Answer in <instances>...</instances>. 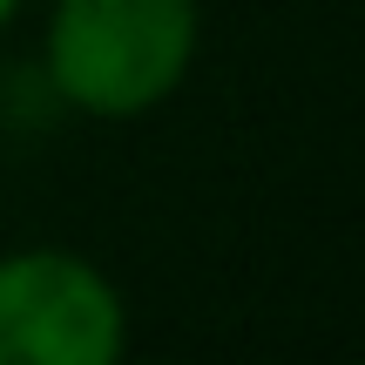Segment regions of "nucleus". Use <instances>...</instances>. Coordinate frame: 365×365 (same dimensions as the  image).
Segmentation results:
<instances>
[{
  "label": "nucleus",
  "mask_w": 365,
  "mask_h": 365,
  "mask_svg": "<svg viewBox=\"0 0 365 365\" xmlns=\"http://www.w3.org/2000/svg\"><path fill=\"white\" fill-rule=\"evenodd\" d=\"M203 54V0H54L41 34L48 95L95 122L156 115Z\"/></svg>",
  "instance_id": "nucleus-1"
},
{
  "label": "nucleus",
  "mask_w": 365,
  "mask_h": 365,
  "mask_svg": "<svg viewBox=\"0 0 365 365\" xmlns=\"http://www.w3.org/2000/svg\"><path fill=\"white\" fill-rule=\"evenodd\" d=\"M129 304L95 257L61 244L0 257V365H115Z\"/></svg>",
  "instance_id": "nucleus-2"
},
{
  "label": "nucleus",
  "mask_w": 365,
  "mask_h": 365,
  "mask_svg": "<svg viewBox=\"0 0 365 365\" xmlns=\"http://www.w3.org/2000/svg\"><path fill=\"white\" fill-rule=\"evenodd\" d=\"M21 7H27V0H0V34H7V27L21 21Z\"/></svg>",
  "instance_id": "nucleus-3"
}]
</instances>
